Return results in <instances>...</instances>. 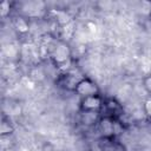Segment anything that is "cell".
<instances>
[{"label": "cell", "mask_w": 151, "mask_h": 151, "mask_svg": "<svg viewBox=\"0 0 151 151\" xmlns=\"http://www.w3.org/2000/svg\"><path fill=\"white\" fill-rule=\"evenodd\" d=\"M48 60L59 70V72H66L71 70L72 63V48L64 40H57L48 53Z\"/></svg>", "instance_id": "obj_1"}, {"label": "cell", "mask_w": 151, "mask_h": 151, "mask_svg": "<svg viewBox=\"0 0 151 151\" xmlns=\"http://www.w3.org/2000/svg\"><path fill=\"white\" fill-rule=\"evenodd\" d=\"M97 129L99 131L100 138H117L120 132H123V123L120 119L110 117V116H101Z\"/></svg>", "instance_id": "obj_2"}, {"label": "cell", "mask_w": 151, "mask_h": 151, "mask_svg": "<svg viewBox=\"0 0 151 151\" xmlns=\"http://www.w3.org/2000/svg\"><path fill=\"white\" fill-rule=\"evenodd\" d=\"M84 78L83 74H80L78 71H73L72 68L66 72L59 73L57 78V85L66 91H73L76 90L78 83Z\"/></svg>", "instance_id": "obj_3"}, {"label": "cell", "mask_w": 151, "mask_h": 151, "mask_svg": "<svg viewBox=\"0 0 151 151\" xmlns=\"http://www.w3.org/2000/svg\"><path fill=\"white\" fill-rule=\"evenodd\" d=\"M104 106V99L100 94L80 98L79 112H101Z\"/></svg>", "instance_id": "obj_4"}, {"label": "cell", "mask_w": 151, "mask_h": 151, "mask_svg": "<svg viewBox=\"0 0 151 151\" xmlns=\"http://www.w3.org/2000/svg\"><path fill=\"white\" fill-rule=\"evenodd\" d=\"M74 93L78 94L80 98H85V97H90V96L100 94V88L92 79L84 77L78 83V85L74 90Z\"/></svg>", "instance_id": "obj_5"}, {"label": "cell", "mask_w": 151, "mask_h": 151, "mask_svg": "<svg viewBox=\"0 0 151 151\" xmlns=\"http://www.w3.org/2000/svg\"><path fill=\"white\" fill-rule=\"evenodd\" d=\"M101 111H104L105 116H110V117L120 119V116L123 114V106L114 98H106V99H104V106H103Z\"/></svg>", "instance_id": "obj_6"}, {"label": "cell", "mask_w": 151, "mask_h": 151, "mask_svg": "<svg viewBox=\"0 0 151 151\" xmlns=\"http://www.w3.org/2000/svg\"><path fill=\"white\" fill-rule=\"evenodd\" d=\"M98 145L101 151H126L125 146L117 138H100Z\"/></svg>", "instance_id": "obj_7"}, {"label": "cell", "mask_w": 151, "mask_h": 151, "mask_svg": "<svg viewBox=\"0 0 151 151\" xmlns=\"http://www.w3.org/2000/svg\"><path fill=\"white\" fill-rule=\"evenodd\" d=\"M100 112H80V123L87 127L94 126L100 119Z\"/></svg>", "instance_id": "obj_8"}, {"label": "cell", "mask_w": 151, "mask_h": 151, "mask_svg": "<svg viewBox=\"0 0 151 151\" xmlns=\"http://www.w3.org/2000/svg\"><path fill=\"white\" fill-rule=\"evenodd\" d=\"M13 24V27L15 28V31H18L19 33L21 34H25L28 32L29 29V22H28V19L24 15H18L13 19L12 21Z\"/></svg>", "instance_id": "obj_9"}, {"label": "cell", "mask_w": 151, "mask_h": 151, "mask_svg": "<svg viewBox=\"0 0 151 151\" xmlns=\"http://www.w3.org/2000/svg\"><path fill=\"white\" fill-rule=\"evenodd\" d=\"M13 131V126L9 122V117H6V116H2V119H1V124H0V132H1V136L5 137V136H8L9 133H12Z\"/></svg>", "instance_id": "obj_10"}, {"label": "cell", "mask_w": 151, "mask_h": 151, "mask_svg": "<svg viewBox=\"0 0 151 151\" xmlns=\"http://www.w3.org/2000/svg\"><path fill=\"white\" fill-rule=\"evenodd\" d=\"M11 12V2L9 1H2L0 5V14L2 18H7Z\"/></svg>", "instance_id": "obj_11"}, {"label": "cell", "mask_w": 151, "mask_h": 151, "mask_svg": "<svg viewBox=\"0 0 151 151\" xmlns=\"http://www.w3.org/2000/svg\"><path fill=\"white\" fill-rule=\"evenodd\" d=\"M143 87L151 96V73L147 74L146 77H144V79H143Z\"/></svg>", "instance_id": "obj_12"}, {"label": "cell", "mask_w": 151, "mask_h": 151, "mask_svg": "<svg viewBox=\"0 0 151 151\" xmlns=\"http://www.w3.org/2000/svg\"><path fill=\"white\" fill-rule=\"evenodd\" d=\"M144 112L146 116L151 117V97L144 101Z\"/></svg>", "instance_id": "obj_13"}]
</instances>
